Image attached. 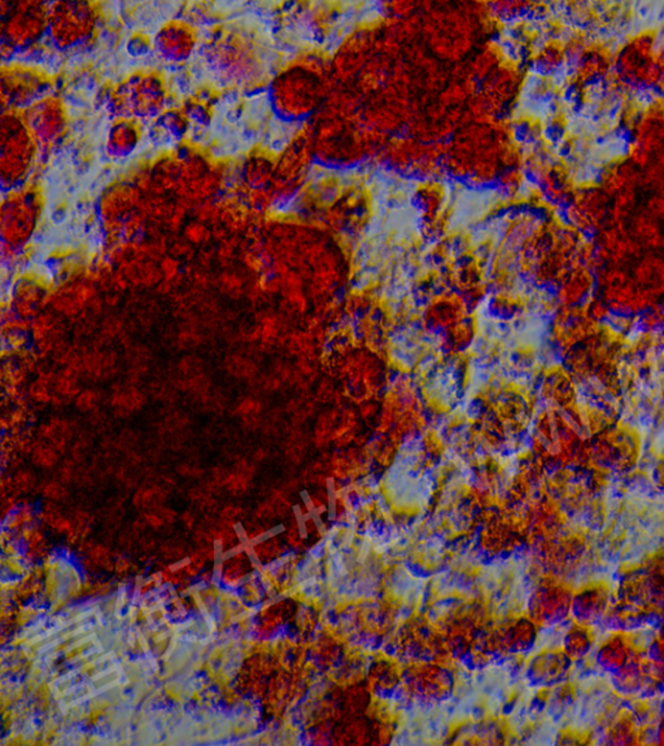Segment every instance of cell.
I'll return each instance as SVG.
<instances>
[{
	"label": "cell",
	"mask_w": 664,
	"mask_h": 746,
	"mask_svg": "<svg viewBox=\"0 0 664 746\" xmlns=\"http://www.w3.org/2000/svg\"><path fill=\"white\" fill-rule=\"evenodd\" d=\"M322 98L318 69L292 65L278 73L269 87L274 113L287 122H301L312 116Z\"/></svg>",
	"instance_id": "cell-1"
},
{
	"label": "cell",
	"mask_w": 664,
	"mask_h": 746,
	"mask_svg": "<svg viewBox=\"0 0 664 746\" xmlns=\"http://www.w3.org/2000/svg\"><path fill=\"white\" fill-rule=\"evenodd\" d=\"M41 200L32 189L5 193L2 202L3 265L21 266L25 247L35 238L41 220Z\"/></svg>",
	"instance_id": "cell-2"
},
{
	"label": "cell",
	"mask_w": 664,
	"mask_h": 746,
	"mask_svg": "<svg viewBox=\"0 0 664 746\" xmlns=\"http://www.w3.org/2000/svg\"><path fill=\"white\" fill-rule=\"evenodd\" d=\"M39 152L26 121L10 111L2 116L0 178L5 193L25 187Z\"/></svg>",
	"instance_id": "cell-3"
},
{
	"label": "cell",
	"mask_w": 664,
	"mask_h": 746,
	"mask_svg": "<svg viewBox=\"0 0 664 746\" xmlns=\"http://www.w3.org/2000/svg\"><path fill=\"white\" fill-rule=\"evenodd\" d=\"M48 5L35 0L0 2L3 53H26L47 37Z\"/></svg>",
	"instance_id": "cell-4"
},
{
	"label": "cell",
	"mask_w": 664,
	"mask_h": 746,
	"mask_svg": "<svg viewBox=\"0 0 664 746\" xmlns=\"http://www.w3.org/2000/svg\"><path fill=\"white\" fill-rule=\"evenodd\" d=\"M657 33L644 30L632 35L615 53L614 72L632 90H658Z\"/></svg>",
	"instance_id": "cell-5"
},
{
	"label": "cell",
	"mask_w": 664,
	"mask_h": 746,
	"mask_svg": "<svg viewBox=\"0 0 664 746\" xmlns=\"http://www.w3.org/2000/svg\"><path fill=\"white\" fill-rule=\"evenodd\" d=\"M98 23V10L93 3H50L47 38L59 50H74L92 41Z\"/></svg>",
	"instance_id": "cell-6"
},
{
	"label": "cell",
	"mask_w": 664,
	"mask_h": 746,
	"mask_svg": "<svg viewBox=\"0 0 664 746\" xmlns=\"http://www.w3.org/2000/svg\"><path fill=\"white\" fill-rule=\"evenodd\" d=\"M108 102L120 119H153L165 108L164 81L155 73L132 75L111 92Z\"/></svg>",
	"instance_id": "cell-7"
},
{
	"label": "cell",
	"mask_w": 664,
	"mask_h": 746,
	"mask_svg": "<svg viewBox=\"0 0 664 746\" xmlns=\"http://www.w3.org/2000/svg\"><path fill=\"white\" fill-rule=\"evenodd\" d=\"M570 228L581 234L593 235L610 222L611 199L596 186H582L573 191L571 199L564 205Z\"/></svg>",
	"instance_id": "cell-8"
},
{
	"label": "cell",
	"mask_w": 664,
	"mask_h": 746,
	"mask_svg": "<svg viewBox=\"0 0 664 746\" xmlns=\"http://www.w3.org/2000/svg\"><path fill=\"white\" fill-rule=\"evenodd\" d=\"M24 119L37 141L39 152L57 146L68 128L64 104L56 96L46 95L39 99L26 110Z\"/></svg>",
	"instance_id": "cell-9"
},
{
	"label": "cell",
	"mask_w": 664,
	"mask_h": 746,
	"mask_svg": "<svg viewBox=\"0 0 664 746\" xmlns=\"http://www.w3.org/2000/svg\"><path fill=\"white\" fill-rule=\"evenodd\" d=\"M48 82L44 75L29 68H11L3 71V108H29L46 96Z\"/></svg>",
	"instance_id": "cell-10"
},
{
	"label": "cell",
	"mask_w": 664,
	"mask_h": 746,
	"mask_svg": "<svg viewBox=\"0 0 664 746\" xmlns=\"http://www.w3.org/2000/svg\"><path fill=\"white\" fill-rule=\"evenodd\" d=\"M157 55L169 63H183L189 60L198 46L195 29L185 21H169L156 33Z\"/></svg>",
	"instance_id": "cell-11"
},
{
	"label": "cell",
	"mask_w": 664,
	"mask_h": 746,
	"mask_svg": "<svg viewBox=\"0 0 664 746\" xmlns=\"http://www.w3.org/2000/svg\"><path fill=\"white\" fill-rule=\"evenodd\" d=\"M142 131L134 121L120 119L108 130L105 150L114 160L128 159L137 150Z\"/></svg>",
	"instance_id": "cell-12"
},
{
	"label": "cell",
	"mask_w": 664,
	"mask_h": 746,
	"mask_svg": "<svg viewBox=\"0 0 664 746\" xmlns=\"http://www.w3.org/2000/svg\"><path fill=\"white\" fill-rule=\"evenodd\" d=\"M567 62H569V56H567L564 42L561 39H549L536 51L532 64L539 75L552 77V75L560 73Z\"/></svg>",
	"instance_id": "cell-13"
},
{
	"label": "cell",
	"mask_w": 664,
	"mask_h": 746,
	"mask_svg": "<svg viewBox=\"0 0 664 746\" xmlns=\"http://www.w3.org/2000/svg\"><path fill=\"white\" fill-rule=\"evenodd\" d=\"M159 129L168 139L182 138L187 130V119L178 111H166L160 116Z\"/></svg>",
	"instance_id": "cell-14"
},
{
	"label": "cell",
	"mask_w": 664,
	"mask_h": 746,
	"mask_svg": "<svg viewBox=\"0 0 664 746\" xmlns=\"http://www.w3.org/2000/svg\"><path fill=\"white\" fill-rule=\"evenodd\" d=\"M25 334L26 332L20 331L3 332L2 343L10 346L14 354H19L21 350L28 347V337Z\"/></svg>",
	"instance_id": "cell-15"
},
{
	"label": "cell",
	"mask_w": 664,
	"mask_h": 746,
	"mask_svg": "<svg viewBox=\"0 0 664 746\" xmlns=\"http://www.w3.org/2000/svg\"><path fill=\"white\" fill-rule=\"evenodd\" d=\"M654 219H664V189L653 196L648 202V211Z\"/></svg>",
	"instance_id": "cell-16"
},
{
	"label": "cell",
	"mask_w": 664,
	"mask_h": 746,
	"mask_svg": "<svg viewBox=\"0 0 664 746\" xmlns=\"http://www.w3.org/2000/svg\"><path fill=\"white\" fill-rule=\"evenodd\" d=\"M186 237L191 243L199 244L210 237V232L200 223H191L186 228Z\"/></svg>",
	"instance_id": "cell-17"
},
{
	"label": "cell",
	"mask_w": 664,
	"mask_h": 746,
	"mask_svg": "<svg viewBox=\"0 0 664 746\" xmlns=\"http://www.w3.org/2000/svg\"><path fill=\"white\" fill-rule=\"evenodd\" d=\"M30 394H32V397L37 402H47L50 400L46 380H44V382L41 380V382L35 383L34 385L30 388Z\"/></svg>",
	"instance_id": "cell-18"
},
{
	"label": "cell",
	"mask_w": 664,
	"mask_h": 746,
	"mask_svg": "<svg viewBox=\"0 0 664 746\" xmlns=\"http://www.w3.org/2000/svg\"><path fill=\"white\" fill-rule=\"evenodd\" d=\"M161 271L164 274L166 282H171L178 274V264L173 258H165L161 262Z\"/></svg>",
	"instance_id": "cell-19"
},
{
	"label": "cell",
	"mask_w": 664,
	"mask_h": 746,
	"mask_svg": "<svg viewBox=\"0 0 664 746\" xmlns=\"http://www.w3.org/2000/svg\"><path fill=\"white\" fill-rule=\"evenodd\" d=\"M114 561H116V569H114V573L120 576H128V573L132 570V565L130 563L129 558L125 557V556H121V557Z\"/></svg>",
	"instance_id": "cell-20"
},
{
	"label": "cell",
	"mask_w": 664,
	"mask_h": 746,
	"mask_svg": "<svg viewBox=\"0 0 664 746\" xmlns=\"http://www.w3.org/2000/svg\"><path fill=\"white\" fill-rule=\"evenodd\" d=\"M93 403H95V394L92 392H83L77 400L78 407L81 410L92 409Z\"/></svg>",
	"instance_id": "cell-21"
},
{
	"label": "cell",
	"mask_w": 664,
	"mask_h": 746,
	"mask_svg": "<svg viewBox=\"0 0 664 746\" xmlns=\"http://www.w3.org/2000/svg\"><path fill=\"white\" fill-rule=\"evenodd\" d=\"M130 44H134L135 53H144L148 50V42L142 37L132 38Z\"/></svg>",
	"instance_id": "cell-22"
},
{
	"label": "cell",
	"mask_w": 664,
	"mask_h": 746,
	"mask_svg": "<svg viewBox=\"0 0 664 746\" xmlns=\"http://www.w3.org/2000/svg\"><path fill=\"white\" fill-rule=\"evenodd\" d=\"M146 522L150 527L159 528L164 525V519H162L161 516H157L156 513H148L146 515Z\"/></svg>",
	"instance_id": "cell-23"
}]
</instances>
